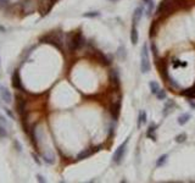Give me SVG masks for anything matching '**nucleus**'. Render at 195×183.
<instances>
[{"mask_svg": "<svg viewBox=\"0 0 195 183\" xmlns=\"http://www.w3.org/2000/svg\"><path fill=\"white\" fill-rule=\"evenodd\" d=\"M128 142H129V137L126 139L118 148H117V150L115 152V154H113V162L115 164H121L122 162V160H123V157H125V154H126V148H127V144H128Z\"/></svg>", "mask_w": 195, "mask_h": 183, "instance_id": "nucleus-3", "label": "nucleus"}, {"mask_svg": "<svg viewBox=\"0 0 195 183\" xmlns=\"http://www.w3.org/2000/svg\"><path fill=\"white\" fill-rule=\"evenodd\" d=\"M85 45V39H84L83 34L81 31H77L74 33L70 34V39H69V50L71 53L77 51L78 49L83 48Z\"/></svg>", "mask_w": 195, "mask_h": 183, "instance_id": "nucleus-1", "label": "nucleus"}, {"mask_svg": "<svg viewBox=\"0 0 195 183\" xmlns=\"http://www.w3.org/2000/svg\"><path fill=\"white\" fill-rule=\"evenodd\" d=\"M109 76H110V81H111L112 84L118 87V85H120V76H118V72L116 70H111Z\"/></svg>", "mask_w": 195, "mask_h": 183, "instance_id": "nucleus-10", "label": "nucleus"}, {"mask_svg": "<svg viewBox=\"0 0 195 183\" xmlns=\"http://www.w3.org/2000/svg\"><path fill=\"white\" fill-rule=\"evenodd\" d=\"M187 139V134L185 133H181V134H178L177 137H176V142L177 143H184Z\"/></svg>", "mask_w": 195, "mask_h": 183, "instance_id": "nucleus-19", "label": "nucleus"}, {"mask_svg": "<svg viewBox=\"0 0 195 183\" xmlns=\"http://www.w3.org/2000/svg\"><path fill=\"white\" fill-rule=\"evenodd\" d=\"M143 16V6H138L136 10H134V15H133V25H137L140 21Z\"/></svg>", "mask_w": 195, "mask_h": 183, "instance_id": "nucleus-11", "label": "nucleus"}, {"mask_svg": "<svg viewBox=\"0 0 195 183\" xmlns=\"http://www.w3.org/2000/svg\"><path fill=\"white\" fill-rule=\"evenodd\" d=\"M7 5H9V1L7 0H0V9L1 10H4Z\"/></svg>", "mask_w": 195, "mask_h": 183, "instance_id": "nucleus-24", "label": "nucleus"}, {"mask_svg": "<svg viewBox=\"0 0 195 183\" xmlns=\"http://www.w3.org/2000/svg\"><path fill=\"white\" fill-rule=\"evenodd\" d=\"M143 1H144V2H145V4L148 5V4H150V2H153L154 0H143Z\"/></svg>", "mask_w": 195, "mask_h": 183, "instance_id": "nucleus-31", "label": "nucleus"}, {"mask_svg": "<svg viewBox=\"0 0 195 183\" xmlns=\"http://www.w3.org/2000/svg\"><path fill=\"white\" fill-rule=\"evenodd\" d=\"M6 123H7V122H6V120H5V117L0 115V125H1V126H5Z\"/></svg>", "mask_w": 195, "mask_h": 183, "instance_id": "nucleus-27", "label": "nucleus"}, {"mask_svg": "<svg viewBox=\"0 0 195 183\" xmlns=\"http://www.w3.org/2000/svg\"><path fill=\"white\" fill-rule=\"evenodd\" d=\"M120 109H121V101H117L116 104L111 105L110 113H111L112 117H113V120H115V121L117 120V117H118V115H120Z\"/></svg>", "mask_w": 195, "mask_h": 183, "instance_id": "nucleus-9", "label": "nucleus"}, {"mask_svg": "<svg viewBox=\"0 0 195 183\" xmlns=\"http://www.w3.org/2000/svg\"><path fill=\"white\" fill-rule=\"evenodd\" d=\"M167 157H168V155L167 154H164V155H161L159 159H157V161H156V166L157 167H160V166H162L166 161H167Z\"/></svg>", "mask_w": 195, "mask_h": 183, "instance_id": "nucleus-18", "label": "nucleus"}, {"mask_svg": "<svg viewBox=\"0 0 195 183\" xmlns=\"http://www.w3.org/2000/svg\"><path fill=\"white\" fill-rule=\"evenodd\" d=\"M146 122V113L144 110H140L138 115V127H141Z\"/></svg>", "mask_w": 195, "mask_h": 183, "instance_id": "nucleus-15", "label": "nucleus"}, {"mask_svg": "<svg viewBox=\"0 0 195 183\" xmlns=\"http://www.w3.org/2000/svg\"><path fill=\"white\" fill-rule=\"evenodd\" d=\"M190 118H192V115H190V113H183V115H181V116L178 117L177 122H178V125L184 126L185 123H188V121H189Z\"/></svg>", "mask_w": 195, "mask_h": 183, "instance_id": "nucleus-12", "label": "nucleus"}, {"mask_svg": "<svg viewBox=\"0 0 195 183\" xmlns=\"http://www.w3.org/2000/svg\"><path fill=\"white\" fill-rule=\"evenodd\" d=\"M194 88H195V84H194Z\"/></svg>", "mask_w": 195, "mask_h": 183, "instance_id": "nucleus-33", "label": "nucleus"}, {"mask_svg": "<svg viewBox=\"0 0 195 183\" xmlns=\"http://www.w3.org/2000/svg\"><path fill=\"white\" fill-rule=\"evenodd\" d=\"M173 108H174V101L173 100H168V103L165 104V108H164V116H167V113H172Z\"/></svg>", "mask_w": 195, "mask_h": 183, "instance_id": "nucleus-13", "label": "nucleus"}, {"mask_svg": "<svg viewBox=\"0 0 195 183\" xmlns=\"http://www.w3.org/2000/svg\"><path fill=\"white\" fill-rule=\"evenodd\" d=\"M139 41V36H138V29H137V25H132V29H131V42L133 45H136Z\"/></svg>", "mask_w": 195, "mask_h": 183, "instance_id": "nucleus-8", "label": "nucleus"}, {"mask_svg": "<svg viewBox=\"0 0 195 183\" xmlns=\"http://www.w3.org/2000/svg\"><path fill=\"white\" fill-rule=\"evenodd\" d=\"M11 81H12V87L21 90V92H25V88L22 85V82H21V76H20V72L18 70H16L12 73V77H11Z\"/></svg>", "mask_w": 195, "mask_h": 183, "instance_id": "nucleus-5", "label": "nucleus"}, {"mask_svg": "<svg viewBox=\"0 0 195 183\" xmlns=\"http://www.w3.org/2000/svg\"><path fill=\"white\" fill-rule=\"evenodd\" d=\"M0 97L4 100V103H6V104H10L11 100H12L10 90L7 88H5V87H0Z\"/></svg>", "mask_w": 195, "mask_h": 183, "instance_id": "nucleus-6", "label": "nucleus"}, {"mask_svg": "<svg viewBox=\"0 0 195 183\" xmlns=\"http://www.w3.org/2000/svg\"><path fill=\"white\" fill-rule=\"evenodd\" d=\"M110 1H117V0H110Z\"/></svg>", "mask_w": 195, "mask_h": 183, "instance_id": "nucleus-32", "label": "nucleus"}, {"mask_svg": "<svg viewBox=\"0 0 195 183\" xmlns=\"http://www.w3.org/2000/svg\"><path fill=\"white\" fill-rule=\"evenodd\" d=\"M102 149V147L101 145H98V147H95V148H93V149H84L83 152H81L79 154L77 155V160H84V159H87V157H89L90 155H93L94 153H97V152H99V150H101Z\"/></svg>", "mask_w": 195, "mask_h": 183, "instance_id": "nucleus-4", "label": "nucleus"}, {"mask_svg": "<svg viewBox=\"0 0 195 183\" xmlns=\"http://www.w3.org/2000/svg\"><path fill=\"white\" fill-rule=\"evenodd\" d=\"M118 55H120L121 59H125L126 57V49L123 45H121V46L118 48Z\"/></svg>", "mask_w": 195, "mask_h": 183, "instance_id": "nucleus-22", "label": "nucleus"}, {"mask_svg": "<svg viewBox=\"0 0 195 183\" xmlns=\"http://www.w3.org/2000/svg\"><path fill=\"white\" fill-rule=\"evenodd\" d=\"M37 178H38V182H45V180H44V177L43 176H37Z\"/></svg>", "mask_w": 195, "mask_h": 183, "instance_id": "nucleus-29", "label": "nucleus"}, {"mask_svg": "<svg viewBox=\"0 0 195 183\" xmlns=\"http://www.w3.org/2000/svg\"><path fill=\"white\" fill-rule=\"evenodd\" d=\"M6 137H7V132H6V129L4 128V126L0 125V138H6Z\"/></svg>", "mask_w": 195, "mask_h": 183, "instance_id": "nucleus-23", "label": "nucleus"}, {"mask_svg": "<svg viewBox=\"0 0 195 183\" xmlns=\"http://www.w3.org/2000/svg\"><path fill=\"white\" fill-rule=\"evenodd\" d=\"M28 136L31 138V142L33 144L34 148H38V144H37V136H36V125H31L28 128Z\"/></svg>", "mask_w": 195, "mask_h": 183, "instance_id": "nucleus-7", "label": "nucleus"}, {"mask_svg": "<svg viewBox=\"0 0 195 183\" xmlns=\"http://www.w3.org/2000/svg\"><path fill=\"white\" fill-rule=\"evenodd\" d=\"M14 145L16 147V150H17V152H22V147H21V144H18L17 141L14 142Z\"/></svg>", "mask_w": 195, "mask_h": 183, "instance_id": "nucleus-26", "label": "nucleus"}, {"mask_svg": "<svg viewBox=\"0 0 195 183\" xmlns=\"http://www.w3.org/2000/svg\"><path fill=\"white\" fill-rule=\"evenodd\" d=\"M84 17H88V18H93V17H98V16H100V12H98V11H92V12H85L83 15Z\"/></svg>", "mask_w": 195, "mask_h": 183, "instance_id": "nucleus-20", "label": "nucleus"}, {"mask_svg": "<svg viewBox=\"0 0 195 183\" xmlns=\"http://www.w3.org/2000/svg\"><path fill=\"white\" fill-rule=\"evenodd\" d=\"M166 82H167L168 84L171 85L172 88H176V89H181V85H179V83L178 82H176V79L174 78H172L169 75H168L167 77H166Z\"/></svg>", "mask_w": 195, "mask_h": 183, "instance_id": "nucleus-16", "label": "nucleus"}, {"mask_svg": "<svg viewBox=\"0 0 195 183\" xmlns=\"http://www.w3.org/2000/svg\"><path fill=\"white\" fill-rule=\"evenodd\" d=\"M149 87H150V90H151V93L153 94H157L159 93V90H160V85H159V82H156V81H151L150 83H149Z\"/></svg>", "mask_w": 195, "mask_h": 183, "instance_id": "nucleus-17", "label": "nucleus"}, {"mask_svg": "<svg viewBox=\"0 0 195 183\" xmlns=\"http://www.w3.org/2000/svg\"><path fill=\"white\" fill-rule=\"evenodd\" d=\"M5 111H6V113H7V116H10V117H11V118L14 120V113H11L10 110H7V109H5Z\"/></svg>", "mask_w": 195, "mask_h": 183, "instance_id": "nucleus-28", "label": "nucleus"}, {"mask_svg": "<svg viewBox=\"0 0 195 183\" xmlns=\"http://www.w3.org/2000/svg\"><path fill=\"white\" fill-rule=\"evenodd\" d=\"M146 136L150 138V139H153L154 142L156 141V126H151L148 128V131H146Z\"/></svg>", "mask_w": 195, "mask_h": 183, "instance_id": "nucleus-14", "label": "nucleus"}, {"mask_svg": "<svg viewBox=\"0 0 195 183\" xmlns=\"http://www.w3.org/2000/svg\"><path fill=\"white\" fill-rule=\"evenodd\" d=\"M188 103L190 104V106H192L193 109H195V103H194V101H192V100H188Z\"/></svg>", "mask_w": 195, "mask_h": 183, "instance_id": "nucleus-30", "label": "nucleus"}, {"mask_svg": "<svg viewBox=\"0 0 195 183\" xmlns=\"http://www.w3.org/2000/svg\"><path fill=\"white\" fill-rule=\"evenodd\" d=\"M156 97H157L159 100H164V99L166 98V92H165L164 89H160V90H159V93L156 94Z\"/></svg>", "mask_w": 195, "mask_h": 183, "instance_id": "nucleus-21", "label": "nucleus"}, {"mask_svg": "<svg viewBox=\"0 0 195 183\" xmlns=\"http://www.w3.org/2000/svg\"><path fill=\"white\" fill-rule=\"evenodd\" d=\"M140 70L143 73H148L150 70V62H149V49L148 44L145 43L141 48V54H140Z\"/></svg>", "mask_w": 195, "mask_h": 183, "instance_id": "nucleus-2", "label": "nucleus"}, {"mask_svg": "<svg viewBox=\"0 0 195 183\" xmlns=\"http://www.w3.org/2000/svg\"><path fill=\"white\" fill-rule=\"evenodd\" d=\"M151 51H153L154 56L155 59H157V49H156V45H155V43H151Z\"/></svg>", "mask_w": 195, "mask_h": 183, "instance_id": "nucleus-25", "label": "nucleus"}]
</instances>
